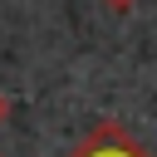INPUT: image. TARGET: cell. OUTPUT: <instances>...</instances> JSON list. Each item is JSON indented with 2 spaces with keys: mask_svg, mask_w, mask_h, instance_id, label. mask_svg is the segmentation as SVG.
Returning <instances> with one entry per match:
<instances>
[{
  "mask_svg": "<svg viewBox=\"0 0 157 157\" xmlns=\"http://www.w3.org/2000/svg\"><path fill=\"white\" fill-rule=\"evenodd\" d=\"M5 113H10V103H5V93H0V123H5Z\"/></svg>",
  "mask_w": 157,
  "mask_h": 157,
  "instance_id": "cell-3",
  "label": "cell"
},
{
  "mask_svg": "<svg viewBox=\"0 0 157 157\" xmlns=\"http://www.w3.org/2000/svg\"><path fill=\"white\" fill-rule=\"evenodd\" d=\"M103 5H108V10H118V15H123V10H132V5H137V0H103Z\"/></svg>",
  "mask_w": 157,
  "mask_h": 157,
  "instance_id": "cell-2",
  "label": "cell"
},
{
  "mask_svg": "<svg viewBox=\"0 0 157 157\" xmlns=\"http://www.w3.org/2000/svg\"><path fill=\"white\" fill-rule=\"evenodd\" d=\"M69 157H147V152H142L123 128H113V123H108V128H98V132H93L78 152H69Z\"/></svg>",
  "mask_w": 157,
  "mask_h": 157,
  "instance_id": "cell-1",
  "label": "cell"
}]
</instances>
